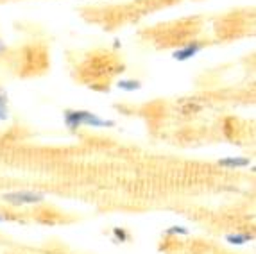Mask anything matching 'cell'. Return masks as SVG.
<instances>
[{"label": "cell", "instance_id": "1", "mask_svg": "<svg viewBox=\"0 0 256 254\" xmlns=\"http://www.w3.org/2000/svg\"><path fill=\"white\" fill-rule=\"evenodd\" d=\"M64 124L68 129H79L81 126H90V127H113L115 122L113 120H104L97 116L95 113L90 111H81V110H66L63 114Z\"/></svg>", "mask_w": 256, "mask_h": 254}, {"label": "cell", "instance_id": "2", "mask_svg": "<svg viewBox=\"0 0 256 254\" xmlns=\"http://www.w3.org/2000/svg\"><path fill=\"white\" fill-rule=\"evenodd\" d=\"M2 199L8 204H13V206H26V204L43 202L45 195L38 194V192H11V194H4Z\"/></svg>", "mask_w": 256, "mask_h": 254}, {"label": "cell", "instance_id": "3", "mask_svg": "<svg viewBox=\"0 0 256 254\" xmlns=\"http://www.w3.org/2000/svg\"><path fill=\"white\" fill-rule=\"evenodd\" d=\"M201 48H202L201 43H190V45H186V47L181 48V50H176L174 54H172V58H174L176 61H188V60H192Z\"/></svg>", "mask_w": 256, "mask_h": 254}, {"label": "cell", "instance_id": "4", "mask_svg": "<svg viewBox=\"0 0 256 254\" xmlns=\"http://www.w3.org/2000/svg\"><path fill=\"white\" fill-rule=\"evenodd\" d=\"M218 165L226 168H242L249 165V160L248 158H224V160H218Z\"/></svg>", "mask_w": 256, "mask_h": 254}, {"label": "cell", "instance_id": "5", "mask_svg": "<svg viewBox=\"0 0 256 254\" xmlns=\"http://www.w3.org/2000/svg\"><path fill=\"white\" fill-rule=\"evenodd\" d=\"M180 108L184 114L197 113V111L202 110V102H197V98H184V100H181Z\"/></svg>", "mask_w": 256, "mask_h": 254}, {"label": "cell", "instance_id": "6", "mask_svg": "<svg viewBox=\"0 0 256 254\" xmlns=\"http://www.w3.org/2000/svg\"><path fill=\"white\" fill-rule=\"evenodd\" d=\"M226 240L230 242V244H233V246H244V244H248V242L252 240V234H228Z\"/></svg>", "mask_w": 256, "mask_h": 254}, {"label": "cell", "instance_id": "7", "mask_svg": "<svg viewBox=\"0 0 256 254\" xmlns=\"http://www.w3.org/2000/svg\"><path fill=\"white\" fill-rule=\"evenodd\" d=\"M118 88L124 90V92H134V90H140L142 88V82L140 80H120L118 82Z\"/></svg>", "mask_w": 256, "mask_h": 254}, {"label": "cell", "instance_id": "8", "mask_svg": "<svg viewBox=\"0 0 256 254\" xmlns=\"http://www.w3.org/2000/svg\"><path fill=\"white\" fill-rule=\"evenodd\" d=\"M166 234H188V229H184L183 226H174V228L166 229Z\"/></svg>", "mask_w": 256, "mask_h": 254}, {"label": "cell", "instance_id": "9", "mask_svg": "<svg viewBox=\"0 0 256 254\" xmlns=\"http://www.w3.org/2000/svg\"><path fill=\"white\" fill-rule=\"evenodd\" d=\"M113 234H115L116 238H120V242L128 240V233H126V231H122V229H118V228L113 229Z\"/></svg>", "mask_w": 256, "mask_h": 254}, {"label": "cell", "instance_id": "10", "mask_svg": "<svg viewBox=\"0 0 256 254\" xmlns=\"http://www.w3.org/2000/svg\"><path fill=\"white\" fill-rule=\"evenodd\" d=\"M8 106H2L0 104V120H8Z\"/></svg>", "mask_w": 256, "mask_h": 254}, {"label": "cell", "instance_id": "11", "mask_svg": "<svg viewBox=\"0 0 256 254\" xmlns=\"http://www.w3.org/2000/svg\"><path fill=\"white\" fill-rule=\"evenodd\" d=\"M0 104H2V106H8V94H6L2 88H0Z\"/></svg>", "mask_w": 256, "mask_h": 254}, {"label": "cell", "instance_id": "12", "mask_svg": "<svg viewBox=\"0 0 256 254\" xmlns=\"http://www.w3.org/2000/svg\"><path fill=\"white\" fill-rule=\"evenodd\" d=\"M4 48H6V47H4V43H2V42H0V52H2V50H4Z\"/></svg>", "mask_w": 256, "mask_h": 254}, {"label": "cell", "instance_id": "13", "mask_svg": "<svg viewBox=\"0 0 256 254\" xmlns=\"http://www.w3.org/2000/svg\"><path fill=\"white\" fill-rule=\"evenodd\" d=\"M2 220H4V218H2V216H0V222H2Z\"/></svg>", "mask_w": 256, "mask_h": 254}]
</instances>
